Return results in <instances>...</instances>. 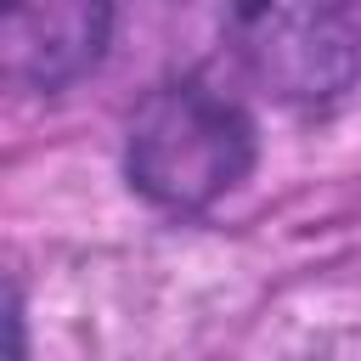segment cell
Returning a JSON list of instances; mask_svg holds the SVG:
<instances>
[{"instance_id":"6da1fadb","label":"cell","mask_w":361,"mask_h":361,"mask_svg":"<svg viewBox=\"0 0 361 361\" xmlns=\"http://www.w3.org/2000/svg\"><path fill=\"white\" fill-rule=\"evenodd\" d=\"M254 169V118L209 79L158 85L130 124V180L158 209H209Z\"/></svg>"},{"instance_id":"7a4b0ae2","label":"cell","mask_w":361,"mask_h":361,"mask_svg":"<svg viewBox=\"0 0 361 361\" xmlns=\"http://www.w3.org/2000/svg\"><path fill=\"white\" fill-rule=\"evenodd\" d=\"M237 68L288 107H322L361 85V0H226Z\"/></svg>"},{"instance_id":"3957f363","label":"cell","mask_w":361,"mask_h":361,"mask_svg":"<svg viewBox=\"0 0 361 361\" xmlns=\"http://www.w3.org/2000/svg\"><path fill=\"white\" fill-rule=\"evenodd\" d=\"M113 34V0H6V79L23 90H62L90 73Z\"/></svg>"}]
</instances>
